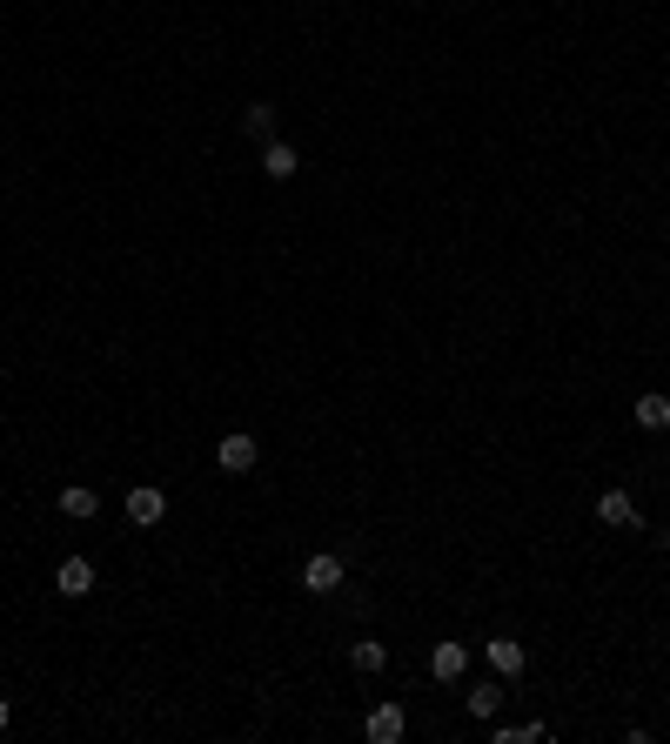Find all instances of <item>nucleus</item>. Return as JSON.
I'll use <instances>...</instances> for the list:
<instances>
[{
  "label": "nucleus",
  "instance_id": "obj_4",
  "mask_svg": "<svg viewBox=\"0 0 670 744\" xmlns=\"http://www.w3.org/2000/svg\"><path fill=\"white\" fill-rule=\"evenodd\" d=\"M362 731H369V744H402V731H409V718H402V704H376Z\"/></svg>",
  "mask_w": 670,
  "mask_h": 744
},
{
  "label": "nucleus",
  "instance_id": "obj_3",
  "mask_svg": "<svg viewBox=\"0 0 670 744\" xmlns=\"http://www.w3.org/2000/svg\"><path fill=\"white\" fill-rule=\"evenodd\" d=\"M483 657H490L496 677H523V664H530V651H523L516 637H490V644H483Z\"/></svg>",
  "mask_w": 670,
  "mask_h": 744
},
{
  "label": "nucleus",
  "instance_id": "obj_11",
  "mask_svg": "<svg viewBox=\"0 0 670 744\" xmlns=\"http://www.w3.org/2000/svg\"><path fill=\"white\" fill-rule=\"evenodd\" d=\"M637 429H670V396H637Z\"/></svg>",
  "mask_w": 670,
  "mask_h": 744
},
{
  "label": "nucleus",
  "instance_id": "obj_10",
  "mask_svg": "<svg viewBox=\"0 0 670 744\" xmlns=\"http://www.w3.org/2000/svg\"><path fill=\"white\" fill-rule=\"evenodd\" d=\"M61 510H67V517H74V523H88L94 510H101V496H94L88 483H67V490H61Z\"/></svg>",
  "mask_w": 670,
  "mask_h": 744
},
{
  "label": "nucleus",
  "instance_id": "obj_1",
  "mask_svg": "<svg viewBox=\"0 0 670 744\" xmlns=\"http://www.w3.org/2000/svg\"><path fill=\"white\" fill-rule=\"evenodd\" d=\"M255 456H262V443L248 436V429H228L222 443H215V463H222L228 476H242V470H255Z\"/></svg>",
  "mask_w": 670,
  "mask_h": 744
},
{
  "label": "nucleus",
  "instance_id": "obj_6",
  "mask_svg": "<svg viewBox=\"0 0 670 744\" xmlns=\"http://www.w3.org/2000/svg\"><path fill=\"white\" fill-rule=\"evenodd\" d=\"M54 590H61V597H88V590H94V564H88V557H61Z\"/></svg>",
  "mask_w": 670,
  "mask_h": 744
},
{
  "label": "nucleus",
  "instance_id": "obj_12",
  "mask_svg": "<svg viewBox=\"0 0 670 744\" xmlns=\"http://www.w3.org/2000/svg\"><path fill=\"white\" fill-rule=\"evenodd\" d=\"M469 718H496V704H503V691H496V684H476V691H469Z\"/></svg>",
  "mask_w": 670,
  "mask_h": 744
},
{
  "label": "nucleus",
  "instance_id": "obj_13",
  "mask_svg": "<svg viewBox=\"0 0 670 744\" xmlns=\"http://www.w3.org/2000/svg\"><path fill=\"white\" fill-rule=\"evenodd\" d=\"M356 671H382V664H389V644H356Z\"/></svg>",
  "mask_w": 670,
  "mask_h": 744
},
{
  "label": "nucleus",
  "instance_id": "obj_9",
  "mask_svg": "<svg viewBox=\"0 0 670 744\" xmlns=\"http://www.w3.org/2000/svg\"><path fill=\"white\" fill-rule=\"evenodd\" d=\"M463 664H469L463 644H436V651H429V671L443 677V684H456V677H463Z\"/></svg>",
  "mask_w": 670,
  "mask_h": 744
},
{
  "label": "nucleus",
  "instance_id": "obj_15",
  "mask_svg": "<svg viewBox=\"0 0 670 744\" xmlns=\"http://www.w3.org/2000/svg\"><path fill=\"white\" fill-rule=\"evenodd\" d=\"M7 724H14V704H7V698H0V731H7Z\"/></svg>",
  "mask_w": 670,
  "mask_h": 744
},
{
  "label": "nucleus",
  "instance_id": "obj_14",
  "mask_svg": "<svg viewBox=\"0 0 670 744\" xmlns=\"http://www.w3.org/2000/svg\"><path fill=\"white\" fill-rule=\"evenodd\" d=\"M248 128H255V135H268V128H275V108H268V101H255V108H248Z\"/></svg>",
  "mask_w": 670,
  "mask_h": 744
},
{
  "label": "nucleus",
  "instance_id": "obj_7",
  "mask_svg": "<svg viewBox=\"0 0 670 744\" xmlns=\"http://www.w3.org/2000/svg\"><path fill=\"white\" fill-rule=\"evenodd\" d=\"M295 168H302V155H295L289 141H268V148H262V175L268 181H289Z\"/></svg>",
  "mask_w": 670,
  "mask_h": 744
},
{
  "label": "nucleus",
  "instance_id": "obj_2",
  "mask_svg": "<svg viewBox=\"0 0 670 744\" xmlns=\"http://www.w3.org/2000/svg\"><path fill=\"white\" fill-rule=\"evenodd\" d=\"M597 517L610 523V530H644V517H637L630 490H603V496H597Z\"/></svg>",
  "mask_w": 670,
  "mask_h": 744
},
{
  "label": "nucleus",
  "instance_id": "obj_8",
  "mask_svg": "<svg viewBox=\"0 0 670 744\" xmlns=\"http://www.w3.org/2000/svg\"><path fill=\"white\" fill-rule=\"evenodd\" d=\"M302 584H309V590H335V584H342V557H329V550L309 557V564H302Z\"/></svg>",
  "mask_w": 670,
  "mask_h": 744
},
{
  "label": "nucleus",
  "instance_id": "obj_5",
  "mask_svg": "<svg viewBox=\"0 0 670 744\" xmlns=\"http://www.w3.org/2000/svg\"><path fill=\"white\" fill-rule=\"evenodd\" d=\"M161 517H168V496H161L155 483L128 490V523H141V530H148V523H161Z\"/></svg>",
  "mask_w": 670,
  "mask_h": 744
}]
</instances>
